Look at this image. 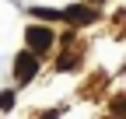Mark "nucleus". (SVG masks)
Masks as SVG:
<instances>
[{"mask_svg":"<svg viewBox=\"0 0 126 119\" xmlns=\"http://www.w3.org/2000/svg\"><path fill=\"white\" fill-rule=\"evenodd\" d=\"M35 70H39V56L32 53V49L18 53V60H14V77H18L21 84H28L32 77H35Z\"/></svg>","mask_w":126,"mask_h":119,"instance_id":"f257e3e1","label":"nucleus"},{"mask_svg":"<svg viewBox=\"0 0 126 119\" xmlns=\"http://www.w3.org/2000/svg\"><path fill=\"white\" fill-rule=\"evenodd\" d=\"M25 39H28V49L35 53V56H39V53H46V49L53 46V32H49L46 25H32L28 32H25Z\"/></svg>","mask_w":126,"mask_h":119,"instance_id":"f03ea898","label":"nucleus"},{"mask_svg":"<svg viewBox=\"0 0 126 119\" xmlns=\"http://www.w3.org/2000/svg\"><path fill=\"white\" fill-rule=\"evenodd\" d=\"M63 21H70V25H88V21H94V11H91L88 4H74V7L63 11Z\"/></svg>","mask_w":126,"mask_h":119,"instance_id":"7ed1b4c3","label":"nucleus"},{"mask_svg":"<svg viewBox=\"0 0 126 119\" xmlns=\"http://www.w3.org/2000/svg\"><path fill=\"white\" fill-rule=\"evenodd\" d=\"M32 14H35V18H46V21H53V18H63V11H53V7H35Z\"/></svg>","mask_w":126,"mask_h":119,"instance_id":"20e7f679","label":"nucleus"},{"mask_svg":"<svg viewBox=\"0 0 126 119\" xmlns=\"http://www.w3.org/2000/svg\"><path fill=\"white\" fill-rule=\"evenodd\" d=\"M112 112H116V116H126V95H123V98H116V102H112Z\"/></svg>","mask_w":126,"mask_h":119,"instance_id":"39448f33","label":"nucleus"},{"mask_svg":"<svg viewBox=\"0 0 126 119\" xmlns=\"http://www.w3.org/2000/svg\"><path fill=\"white\" fill-rule=\"evenodd\" d=\"M14 105V95L11 91H0V109H11Z\"/></svg>","mask_w":126,"mask_h":119,"instance_id":"423d86ee","label":"nucleus"},{"mask_svg":"<svg viewBox=\"0 0 126 119\" xmlns=\"http://www.w3.org/2000/svg\"><path fill=\"white\" fill-rule=\"evenodd\" d=\"M56 70H74V56H60V63H56Z\"/></svg>","mask_w":126,"mask_h":119,"instance_id":"0eeeda50","label":"nucleus"},{"mask_svg":"<svg viewBox=\"0 0 126 119\" xmlns=\"http://www.w3.org/2000/svg\"><path fill=\"white\" fill-rule=\"evenodd\" d=\"M91 4H102V0H91Z\"/></svg>","mask_w":126,"mask_h":119,"instance_id":"6e6552de","label":"nucleus"}]
</instances>
